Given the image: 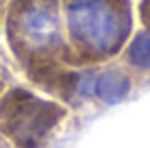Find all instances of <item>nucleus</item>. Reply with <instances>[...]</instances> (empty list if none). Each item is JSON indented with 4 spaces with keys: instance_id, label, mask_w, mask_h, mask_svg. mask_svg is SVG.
<instances>
[{
    "instance_id": "3",
    "label": "nucleus",
    "mask_w": 150,
    "mask_h": 148,
    "mask_svg": "<svg viewBox=\"0 0 150 148\" xmlns=\"http://www.w3.org/2000/svg\"><path fill=\"white\" fill-rule=\"evenodd\" d=\"M0 91H2V85H0Z\"/></svg>"
},
{
    "instance_id": "4",
    "label": "nucleus",
    "mask_w": 150,
    "mask_h": 148,
    "mask_svg": "<svg viewBox=\"0 0 150 148\" xmlns=\"http://www.w3.org/2000/svg\"><path fill=\"white\" fill-rule=\"evenodd\" d=\"M0 148H2V146H0Z\"/></svg>"
},
{
    "instance_id": "1",
    "label": "nucleus",
    "mask_w": 150,
    "mask_h": 148,
    "mask_svg": "<svg viewBox=\"0 0 150 148\" xmlns=\"http://www.w3.org/2000/svg\"><path fill=\"white\" fill-rule=\"evenodd\" d=\"M61 113L57 105L13 87L0 94V135L18 148H37Z\"/></svg>"
},
{
    "instance_id": "2",
    "label": "nucleus",
    "mask_w": 150,
    "mask_h": 148,
    "mask_svg": "<svg viewBox=\"0 0 150 148\" xmlns=\"http://www.w3.org/2000/svg\"><path fill=\"white\" fill-rule=\"evenodd\" d=\"M7 2H9V0H0V24H2L4 13H7Z\"/></svg>"
}]
</instances>
